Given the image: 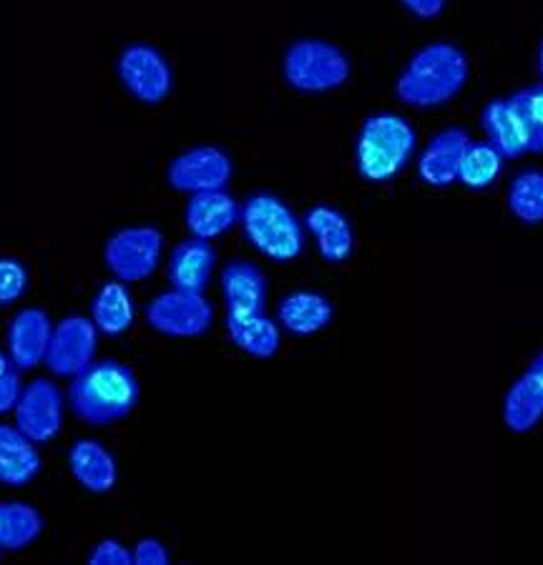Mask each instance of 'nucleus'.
<instances>
[{
  "instance_id": "20e7f679",
  "label": "nucleus",
  "mask_w": 543,
  "mask_h": 565,
  "mask_svg": "<svg viewBox=\"0 0 543 565\" xmlns=\"http://www.w3.org/2000/svg\"><path fill=\"white\" fill-rule=\"evenodd\" d=\"M239 224L247 242L272 262H292L305 249L302 222L283 199L259 191L239 209Z\"/></svg>"
},
{
  "instance_id": "cd10ccee",
  "label": "nucleus",
  "mask_w": 543,
  "mask_h": 565,
  "mask_svg": "<svg viewBox=\"0 0 543 565\" xmlns=\"http://www.w3.org/2000/svg\"><path fill=\"white\" fill-rule=\"evenodd\" d=\"M511 102L519 108L531 134V151H543V84L519 90Z\"/></svg>"
},
{
  "instance_id": "2f4dec72",
  "label": "nucleus",
  "mask_w": 543,
  "mask_h": 565,
  "mask_svg": "<svg viewBox=\"0 0 543 565\" xmlns=\"http://www.w3.org/2000/svg\"><path fill=\"white\" fill-rule=\"evenodd\" d=\"M21 392H23V385H21V375H18V370H8L0 375V415L15 409L18 399H21Z\"/></svg>"
},
{
  "instance_id": "c85d7f7f",
  "label": "nucleus",
  "mask_w": 543,
  "mask_h": 565,
  "mask_svg": "<svg viewBox=\"0 0 543 565\" xmlns=\"http://www.w3.org/2000/svg\"><path fill=\"white\" fill-rule=\"evenodd\" d=\"M29 289V269L13 257H0V307L18 302Z\"/></svg>"
},
{
  "instance_id": "6e6552de",
  "label": "nucleus",
  "mask_w": 543,
  "mask_h": 565,
  "mask_svg": "<svg viewBox=\"0 0 543 565\" xmlns=\"http://www.w3.org/2000/svg\"><path fill=\"white\" fill-rule=\"evenodd\" d=\"M214 309L202 291L169 289L161 291L147 307V322L151 330L167 337H202L212 327Z\"/></svg>"
},
{
  "instance_id": "1a4fd4ad",
  "label": "nucleus",
  "mask_w": 543,
  "mask_h": 565,
  "mask_svg": "<svg viewBox=\"0 0 543 565\" xmlns=\"http://www.w3.org/2000/svg\"><path fill=\"white\" fill-rule=\"evenodd\" d=\"M98 348V330L94 319L84 315H68L53 327L45 367L58 377H76L88 364H94Z\"/></svg>"
},
{
  "instance_id": "0eeeda50",
  "label": "nucleus",
  "mask_w": 543,
  "mask_h": 565,
  "mask_svg": "<svg viewBox=\"0 0 543 565\" xmlns=\"http://www.w3.org/2000/svg\"><path fill=\"white\" fill-rule=\"evenodd\" d=\"M116 73L136 102L147 106L164 102L174 86V73H171L167 56L151 43L126 45L116 58Z\"/></svg>"
},
{
  "instance_id": "f03ea898",
  "label": "nucleus",
  "mask_w": 543,
  "mask_h": 565,
  "mask_svg": "<svg viewBox=\"0 0 543 565\" xmlns=\"http://www.w3.org/2000/svg\"><path fill=\"white\" fill-rule=\"evenodd\" d=\"M141 387L131 367L104 360L88 364L84 372L71 377L68 403L81 423L106 427L129 417L139 405Z\"/></svg>"
},
{
  "instance_id": "39448f33",
  "label": "nucleus",
  "mask_w": 543,
  "mask_h": 565,
  "mask_svg": "<svg viewBox=\"0 0 543 565\" xmlns=\"http://www.w3.org/2000/svg\"><path fill=\"white\" fill-rule=\"evenodd\" d=\"M348 53L324 39H297L283 56V76L300 94H328L348 84Z\"/></svg>"
},
{
  "instance_id": "ddd939ff",
  "label": "nucleus",
  "mask_w": 543,
  "mask_h": 565,
  "mask_svg": "<svg viewBox=\"0 0 543 565\" xmlns=\"http://www.w3.org/2000/svg\"><path fill=\"white\" fill-rule=\"evenodd\" d=\"M470 146L466 129L450 126V129L436 134L418 159V174L423 184L433 189H446L458 181L460 159Z\"/></svg>"
},
{
  "instance_id": "c9c22d12",
  "label": "nucleus",
  "mask_w": 543,
  "mask_h": 565,
  "mask_svg": "<svg viewBox=\"0 0 543 565\" xmlns=\"http://www.w3.org/2000/svg\"><path fill=\"white\" fill-rule=\"evenodd\" d=\"M539 68H541V76H543V43H541V51H539Z\"/></svg>"
},
{
  "instance_id": "423d86ee",
  "label": "nucleus",
  "mask_w": 543,
  "mask_h": 565,
  "mask_svg": "<svg viewBox=\"0 0 543 565\" xmlns=\"http://www.w3.org/2000/svg\"><path fill=\"white\" fill-rule=\"evenodd\" d=\"M164 234L157 226H126L108 236L104 262L108 271L121 281H143L159 267Z\"/></svg>"
},
{
  "instance_id": "473e14b6",
  "label": "nucleus",
  "mask_w": 543,
  "mask_h": 565,
  "mask_svg": "<svg viewBox=\"0 0 543 565\" xmlns=\"http://www.w3.org/2000/svg\"><path fill=\"white\" fill-rule=\"evenodd\" d=\"M405 11H411L413 15L423 18V21H433L438 18L443 11H446L448 0H397Z\"/></svg>"
},
{
  "instance_id": "6ab92c4d",
  "label": "nucleus",
  "mask_w": 543,
  "mask_h": 565,
  "mask_svg": "<svg viewBox=\"0 0 543 565\" xmlns=\"http://www.w3.org/2000/svg\"><path fill=\"white\" fill-rule=\"evenodd\" d=\"M334 307L320 291H292V295L283 297V302L277 307V324L297 337L322 332L324 327H330Z\"/></svg>"
},
{
  "instance_id": "2eb2a0df",
  "label": "nucleus",
  "mask_w": 543,
  "mask_h": 565,
  "mask_svg": "<svg viewBox=\"0 0 543 565\" xmlns=\"http://www.w3.org/2000/svg\"><path fill=\"white\" fill-rule=\"evenodd\" d=\"M239 204L224 189L192 194L184 209L187 230L199 239H216L239 222Z\"/></svg>"
},
{
  "instance_id": "f704fd0d",
  "label": "nucleus",
  "mask_w": 543,
  "mask_h": 565,
  "mask_svg": "<svg viewBox=\"0 0 543 565\" xmlns=\"http://www.w3.org/2000/svg\"><path fill=\"white\" fill-rule=\"evenodd\" d=\"M531 370H536V372H539V375L543 377V352L539 354V358H536V360H533V362H531Z\"/></svg>"
},
{
  "instance_id": "72a5a7b5",
  "label": "nucleus",
  "mask_w": 543,
  "mask_h": 565,
  "mask_svg": "<svg viewBox=\"0 0 543 565\" xmlns=\"http://www.w3.org/2000/svg\"><path fill=\"white\" fill-rule=\"evenodd\" d=\"M11 358H8V354L6 352H0V375H3V372H8V370H11Z\"/></svg>"
},
{
  "instance_id": "393cba45",
  "label": "nucleus",
  "mask_w": 543,
  "mask_h": 565,
  "mask_svg": "<svg viewBox=\"0 0 543 565\" xmlns=\"http://www.w3.org/2000/svg\"><path fill=\"white\" fill-rule=\"evenodd\" d=\"M43 533V515L23 500L0 503V548L23 551Z\"/></svg>"
},
{
  "instance_id": "412c9836",
  "label": "nucleus",
  "mask_w": 543,
  "mask_h": 565,
  "mask_svg": "<svg viewBox=\"0 0 543 565\" xmlns=\"http://www.w3.org/2000/svg\"><path fill=\"white\" fill-rule=\"evenodd\" d=\"M41 472V455L18 427L0 425V486L23 488Z\"/></svg>"
},
{
  "instance_id": "7ed1b4c3",
  "label": "nucleus",
  "mask_w": 543,
  "mask_h": 565,
  "mask_svg": "<svg viewBox=\"0 0 543 565\" xmlns=\"http://www.w3.org/2000/svg\"><path fill=\"white\" fill-rule=\"evenodd\" d=\"M415 129L397 114H373L360 126L355 141V163L360 177L370 184H385L403 171L413 157Z\"/></svg>"
},
{
  "instance_id": "9d476101",
  "label": "nucleus",
  "mask_w": 543,
  "mask_h": 565,
  "mask_svg": "<svg viewBox=\"0 0 543 565\" xmlns=\"http://www.w3.org/2000/svg\"><path fill=\"white\" fill-rule=\"evenodd\" d=\"M232 179L230 153L216 146H194L171 159L167 181L171 189L184 194H202V191L226 189Z\"/></svg>"
},
{
  "instance_id": "4be33fe9",
  "label": "nucleus",
  "mask_w": 543,
  "mask_h": 565,
  "mask_svg": "<svg viewBox=\"0 0 543 565\" xmlns=\"http://www.w3.org/2000/svg\"><path fill=\"white\" fill-rule=\"evenodd\" d=\"M543 420V377L536 370L523 372L505 392L503 423L511 433H531Z\"/></svg>"
},
{
  "instance_id": "f3484780",
  "label": "nucleus",
  "mask_w": 543,
  "mask_h": 565,
  "mask_svg": "<svg viewBox=\"0 0 543 565\" xmlns=\"http://www.w3.org/2000/svg\"><path fill=\"white\" fill-rule=\"evenodd\" d=\"M68 470L81 488L96 495L111 493L119 482V465H116L114 455L102 443L88 440V437L71 445Z\"/></svg>"
},
{
  "instance_id": "5701e85b",
  "label": "nucleus",
  "mask_w": 543,
  "mask_h": 565,
  "mask_svg": "<svg viewBox=\"0 0 543 565\" xmlns=\"http://www.w3.org/2000/svg\"><path fill=\"white\" fill-rule=\"evenodd\" d=\"M226 332L234 348L257 360H269L279 352L283 334L279 324L265 312L259 315H226Z\"/></svg>"
},
{
  "instance_id": "9b49d317",
  "label": "nucleus",
  "mask_w": 543,
  "mask_h": 565,
  "mask_svg": "<svg viewBox=\"0 0 543 565\" xmlns=\"http://www.w3.org/2000/svg\"><path fill=\"white\" fill-rule=\"evenodd\" d=\"M15 427L31 443L53 440L63 427V395L51 380H33L23 387L15 405Z\"/></svg>"
},
{
  "instance_id": "f8f14e48",
  "label": "nucleus",
  "mask_w": 543,
  "mask_h": 565,
  "mask_svg": "<svg viewBox=\"0 0 543 565\" xmlns=\"http://www.w3.org/2000/svg\"><path fill=\"white\" fill-rule=\"evenodd\" d=\"M53 334L51 317L39 307H25L8 327V358L15 370H33L45 360Z\"/></svg>"
},
{
  "instance_id": "4468645a",
  "label": "nucleus",
  "mask_w": 543,
  "mask_h": 565,
  "mask_svg": "<svg viewBox=\"0 0 543 565\" xmlns=\"http://www.w3.org/2000/svg\"><path fill=\"white\" fill-rule=\"evenodd\" d=\"M226 315H259L267 307V277L257 264L234 259L222 269Z\"/></svg>"
},
{
  "instance_id": "c756f323",
  "label": "nucleus",
  "mask_w": 543,
  "mask_h": 565,
  "mask_svg": "<svg viewBox=\"0 0 543 565\" xmlns=\"http://www.w3.org/2000/svg\"><path fill=\"white\" fill-rule=\"evenodd\" d=\"M91 565H134V555L116 537H104L88 555Z\"/></svg>"
},
{
  "instance_id": "a878e982",
  "label": "nucleus",
  "mask_w": 543,
  "mask_h": 565,
  "mask_svg": "<svg viewBox=\"0 0 543 565\" xmlns=\"http://www.w3.org/2000/svg\"><path fill=\"white\" fill-rule=\"evenodd\" d=\"M503 169V153L491 141H478L470 146L460 159L458 181L468 189H488Z\"/></svg>"
},
{
  "instance_id": "f257e3e1",
  "label": "nucleus",
  "mask_w": 543,
  "mask_h": 565,
  "mask_svg": "<svg viewBox=\"0 0 543 565\" xmlns=\"http://www.w3.org/2000/svg\"><path fill=\"white\" fill-rule=\"evenodd\" d=\"M470 63L456 43L436 41L415 51L395 81L397 102L413 108H438L468 84Z\"/></svg>"
},
{
  "instance_id": "aec40b11",
  "label": "nucleus",
  "mask_w": 543,
  "mask_h": 565,
  "mask_svg": "<svg viewBox=\"0 0 543 565\" xmlns=\"http://www.w3.org/2000/svg\"><path fill=\"white\" fill-rule=\"evenodd\" d=\"M216 264V252L210 239H192L181 242L169 257V281L174 289L184 291H204L210 285L212 271Z\"/></svg>"
},
{
  "instance_id": "dca6fc26",
  "label": "nucleus",
  "mask_w": 543,
  "mask_h": 565,
  "mask_svg": "<svg viewBox=\"0 0 543 565\" xmlns=\"http://www.w3.org/2000/svg\"><path fill=\"white\" fill-rule=\"evenodd\" d=\"M305 226L312 234L320 257L330 264H342L355 249L350 218L330 204H317L305 214Z\"/></svg>"
},
{
  "instance_id": "a211bd4d",
  "label": "nucleus",
  "mask_w": 543,
  "mask_h": 565,
  "mask_svg": "<svg viewBox=\"0 0 543 565\" xmlns=\"http://www.w3.org/2000/svg\"><path fill=\"white\" fill-rule=\"evenodd\" d=\"M483 129L503 159H519L531 151V134L511 98H496L483 111Z\"/></svg>"
},
{
  "instance_id": "b1692460",
  "label": "nucleus",
  "mask_w": 543,
  "mask_h": 565,
  "mask_svg": "<svg viewBox=\"0 0 543 565\" xmlns=\"http://www.w3.org/2000/svg\"><path fill=\"white\" fill-rule=\"evenodd\" d=\"M91 319L96 330L108 337H119L134 324V299L126 281H106L91 299Z\"/></svg>"
},
{
  "instance_id": "7c9ffc66",
  "label": "nucleus",
  "mask_w": 543,
  "mask_h": 565,
  "mask_svg": "<svg viewBox=\"0 0 543 565\" xmlns=\"http://www.w3.org/2000/svg\"><path fill=\"white\" fill-rule=\"evenodd\" d=\"M134 555V565H169V551L164 548V543L159 537H141L136 543V548L131 551Z\"/></svg>"
},
{
  "instance_id": "bb28decb",
  "label": "nucleus",
  "mask_w": 543,
  "mask_h": 565,
  "mask_svg": "<svg viewBox=\"0 0 543 565\" xmlns=\"http://www.w3.org/2000/svg\"><path fill=\"white\" fill-rule=\"evenodd\" d=\"M509 209L521 224H543V171L526 169L509 186Z\"/></svg>"
}]
</instances>
